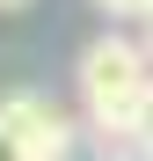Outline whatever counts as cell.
Listing matches in <instances>:
<instances>
[{
    "label": "cell",
    "mask_w": 153,
    "mask_h": 161,
    "mask_svg": "<svg viewBox=\"0 0 153 161\" xmlns=\"http://www.w3.org/2000/svg\"><path fill=\"white\" fill-rule=\"evenodd\" d=\"M73 80H80V103H88V132H95V154L102 161H131L146 154V95H153V59H146V44L131 37H95L80 51V66H73Z\"/></svg>",
    "instance_id": "obj_1"
},
{
    "label": "cell",
    "mask_w": 153,
    "mask_h": 161,
    "mask_svg": "<svg viewBox=\"0 0 153 161\" xmlns=\"http://www.w3.org/2000/svg\"><path fill=\"white\" fill-rule=\"evenodd\" d=\"M0 125L22 139L29 161H66V154H73V117H66L51 95H29V88L0 95Z\"/></svg>",
    "instance_id": "obj_2"
},
{
    "label": "cell",
    "mask_w": 153,
    "mask_h": 161,
    "mask_svg": "<svg viewBox=\"0 0 153 161\" xmlns=\"http://www.w3.org/2000/svg\"><path fill=\"white\" fill-rule=\"evenodd\" d=\"M95 8H102V15H124V22H146L153 0H95Z\"/></svg>",
    "instance_id": "obj_3"
},
{
    "label": "cell",
    "mask_w": 153,
    "mask_h": 161,
    "mask_svg": "<svg viewBox=\"0 0 153 161\" xmlns=\"http://www.w3.org/2000/svg\"><path fill=\"white\" fill-rule=\"evenodd\" d=\"M0 161H29V154H22V139H15L8 125H0Z\"/></svg>",
    "instance_id": "obj_4"
},
{
    "label": "cell",
    "mask_w": 153,
    "mask_h": 161,
    "mask_svg": "<svg viewBox=\"0 0 153 161\" xmlns=\"http://www.w3.org/2000/svg\"><path fill=\"white\" fill-rule=\"evenodd\" d=\"M15 8H29V0H0V15H15Z\"/></svg>",
    "instance_id": "obj_5"
},
{
    "label": "cell",
    "mask_w": 153,
    "mask_h": 161,
    "mask_svg": "<svg viewBox=\"0 0 153 161\" xmlns=\"http://www.w3.org/2000/svg\"><path fill=\"white\" fill-rule=\"evenodd\" d=\"M146 59H153V15H146Z\"/></svg>",
    "instance_id": "obj_6"
}]
</instances>
